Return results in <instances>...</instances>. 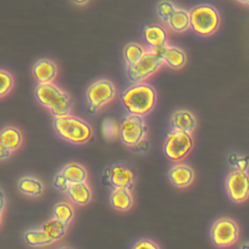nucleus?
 I'll return each mask as SVG.
<instances>
[{
	"label": "nucleus",
	"mask_w": 249,
	"mask_h": 249,
	"mask_svg": "<svg viewBox=\"0 0 249 249\" xmlns=\"http://www.w3.org/2000/svg\"><path fill=\"white\" fill-rule=\"evenodd\" d=\"M60 172L65 176L70 184L75 183H83L86 182L87 179V171L86 169L79 163L72 162L66 164Z\"/></svg>",
	"instance_id": "21"
},
{
	"label": "nucleus",
	"mask_w": 249,
	"mask_h": 249,
	"mask_svg": "<svg viewBox=\"0 0 249 249\" xmlns=\"http://www.w3.org/2000/svg\"><path fill=\"white\" fill-rule=\"evenodd\" d=\"M123 105L128 114L148 115L156 105V90L148 84L136 83L125 89L121 94Z\"/></svg>",
	"instance_id": "1"
},
{
	"label": "nucleus",
	"mask_w": 249,
	"mask_h": 249,
	"mask_svg": "<svg viewBox=\"0 0 249 249\" xmlns=\"http://www.w3.org/2000/svg\"><path fill=\"white\" fill-rule=\"evenodd\" d=\"M147 52L148 51L143 46L137 43L127 44L124 50V57L126 66L136 64L138 61H140L144 57Z\"/></svg>",
	"instance_id": "24"
},
{
	"label": "nucleus",
	"mask_w": 249,
	"mask_h": 249,
	"mask_svg": "<svg viewBox=\"0 0 249 249\" xmlns=\"http://www.w3.org/2000/svg\"><path fill=\"white\" fill-rule=\"evenodd\" d=\"M111 205L119 211H127L133 203L129 188H114L110 196Z\"/></svg>",
	"instance_id": "17"
},
{
	"label": "nucleus",
	"mask_w": 249,
	"mask_h": 249,
	"mask_svg": "<svg viewBox=\"0 0 249 249\" xmlns=\"http://www.w3.org/2000/svg\"><path fill=\"white\" fill-rule=\"evenodd\" d=\"M107 178L114 188H130L133 185L135 174L130 167L117 163L108 169Z\"/></svg>",
	"instance_id": "12"
},
{
	"label": "nucleus",
	"mask_w": 249,
	"mask_h": 249,
	"mask_svg": "<svg viewBox=\"0 0 249 249\" xmlns=\"http://www.w3.org/2000/svg\"><path fill=\"white\" fill-rule=\"evenodd\" d=\"M41 228L53 241L62 238L67 230V226L55 218H53L48 222L44 223Z\"/></svg>",
	"instance_id": "25"
},
{
	"label": "nucleus",
	"mask_w": 249,
	"mask_h": 249,
	"mask_svg": "<svg viewBox=\"0 0 249 249\" xmlns=\"http://www.w3.org/2000/svg\"><path fill=\"white\" fill-rule=\"evenodd\" d=\"M191 29L201 36L213 34L219 27L220 16L218 11L206 4L195 6L189 11Z\"/></svg>",
	"instance_id": "4"
},
{
	"label": "nucleus",
	"mask_w": 249,
	"mask_h": 249,
	"mask_svg": "<svg viewBox=\"0 0 249 249\" xmlns=\"http://www.w3.org/2000/svg\"><path fill=\"white\" fill-rule=\"evenodd\" d=\"M86 96L88 101V110L90 113H96L104 105L115 98L116 88L111 81L100 79L93 82L89 87Z\"/></svg>",
	"instance_id": "5"
},
{
	"label": "nucleus",
	"mask_w": 249,
	"mask_h": 249,
	"mask_svg": "<svg viewBox=\"0 0 249 249\" xmlns=\"http://www.w3.org/2000/svg\"><path fill=\"white\" fill-rule=\"evenodd\" d=\"M226 187L230 197L235 202H242L249 196V174L246 171L233 169L226 180Z\"/></svg>",
	"instance_id": "10"
},
{
	"label": "nucleus",
	"mask_w": 249,
	"mask_h": 249,
	"mask_svg": "<svg viewBox=\"0 0 249 249\" xmlns=\"http://www.w3.org/2000/svg\"><path fill=\"white\" fill-rule=\"evenodd\" d=\"M132 151L137 152V153H141V152H146L149 150V143L146 139L138 142L137 144H135L134 146L130 147Z\"/></svg>",
	"instance_id": "33"
},
{
	"label": "nucleus",
	"mask_w": 249,
	"mask_h": 249,
	"mask_svg": "<svg viewBox=\"0 0 249 249\" xmlns=\"http://www.w3.org/2000/svg\"><path fill=\"white\" fill-rule=\"evenodd\" d=\"M12 154V151L6 149L3 146H0V160H5L6 159H8Z\"/></svg>",
	"instance_id": "34"
},
{
	"label": "nucleus",
	"mask_w": 249,
	"mask_h": 249,
	"mask_svg": "<svg viewBox=\"0 0 249 249\" xmlns=\"http://www.w3.org/2000/svg\"><path fill=\"white\" fill-rule=\"evenodd\" d=\"M53 127L63 140L72 144H84L92 136L91 126L83 119L70 114L55 118Z\"/></svg>",
	"instance_id": "3"
},
{
	"label": "nucleus",
	"mask_w": 249,
	"mask_h": 249,
	"mask_svg": "<svg viewBox=\"0 0 249 249\" xmlns=\"http://www.w3.org/2000/svg\"><path fill=\"white\" fill-rule=\"evenodd\" d=\"M237 1H239V2H241V3H244V4H246V5H249V0H237Z\"/></svg>",
	"instance_id": "38"
},
{
	"label": "nucleus",
	"mask_w": 249,
	"mask_h": 249,
	"mask_svg": "<svg viewBox=\"0 0 249 249\" xmlns=\"http://www.w3.org/2000/svg\"><path fill=\"white\" fill-rule=\"evenodd\" d=\"M177 7L170 1H167V0H163V1H160L158 6H157V12L160 16V18L166 21L168 23L171 16L174 14V12L176 11Z\"/></svg>",
	"instance_id": "28"
},
{
	"label": "nucleus",
	"mask_w": 249,
	"mask_h": 249,
	"mask_svg": "<svg viewBox=\"0 0 249 249\" xmlns=\"http://www.w3.org/2000/svg\"><path fill=\"white\" fill-rule=\"evenodd\" d=\"M4 205H5V197H4V194L2 192V194H1V212H3Z\"/></svg>",
	"instance_id": "36"
},
{
	"label": "nucleus",
	"mask_w": 249,
	"mask_h": 249,
	"mask_svg": "<svg viewBox=\"0 0 249 249\" xmlns=\"http://www.w3.org/2000/svg\"><path fill=\"white\" fill-rule=\"evenodd\" d=\"M35 96L39 103L49 109L54 118L70 114L72 109L70 96L54 84H39L35 89Z\"/></svg>",
	"instance_id": "2"
},
{
	"label": "nucleus",
	"mask_w": 249,
	"mask_h": 249,
	"mask_svg": "<svg viewBox=\"0 0 249 249\" xmlns=\"http://www.w3.org/2000/svg\"><path fill=\"white\" fill-rule=\"evenodd\" d=\"M53 185L54 187L62 192V193H67V190L69 188V185L70 183L68 182V180L65 178V176L61 173V172H58L55 177H54V180H53Z\"/></svg>",
	"instance_id": "31"
},
{
	"label": "nucleus",
	"mask_w": 249,
	"mask_h": 249,
	"mask_svg": "<svg viewBox=\"0 0 249 249\" xmlns=\"http://www.w3.org/2000/svg\"><path fill=\"white\" fill-rule=\"evenodd\" d=\"M229 160L233 169H237L239 171H247L249 167V160L247 158H243L238 155L232 154L230 156Z\"/></svg>",
	"instance_id": "30"
},
{
	"label": "nucleus",
	"mask_w": 249,
	"mask_h": 249,
	"mask_svg": "<svg viewBox=\"0 0 249 249\" xmlns=\"http://www.w3.org/2000/svg\"><path fill=\"white\" fill-rule=\"evenodd\" d=\"M18 190L28 196H39L44 192L43 182L37 177L24 176L18 181Z\"/></svg>",
	"instance_id": "20"
},
{
	"label": "nucleus",
	"mask_w": 249,
	"mask_h": 249,
	"mask_svg": "<svg viewBox=\"0 0 249 249\" xmlns=\"http://www.w3.org/2000/svg\"><path fill=\"white\" fill-rule=\"evenodd\" d=\"M89 0H72L73 3H75L76 5H79V6H84L87 3H89Z\"/></svg>",
	"instance_id": "35"
},
{
	"label": "nucleus",
	"mask_w": 249,
	"mask_h": 249,
	"mask_svg": "<svg viewBox=\"0 0 249 249\" xmlns=\"http://www.w3.org/2000/svg\"><path fill=\"white\" fill-rule=\"evenodd\" d=\"M22 144V134L20 130L15 126H6L0 134V146L14 152Z\"/></svg>",
	"instance_id": "18"
},
{
	"label": "nucleus",
	"mask_w": 249,
	"mask_h": 249,
	"mask_svg": "<svg viewBox=\"0 0 249 249\" xmlns=\"http://www.w3.org/2000/svg\"><path fill=\"white\" fill-rule=\"evenodd\" d=\"M169 179L174 186L178 188H185L193 183L195 173L189 165L176 163L169 170Z\"/></svg>",
	"instance_id": "14"
},
{
	"label": "nucleus",
	"mask_w": 249,
	"mask_h": 249,
	"mask_svg": "<svg viewBox=\"0 0 249 249\" xmlns=\"http://www.w3.org/2000/svg\"><path fill=\"white\" fill-rule=\"evenodd\" d=\"M66 194L74 203L79 205H85L91 199V191L86 182L70 184Z\"/></svg>",
	"instance_id": "19"
},
{
	"label": "nucleus",
	"mask_w": 249,
	"mask_h": 249,
	"mask_svg": "<svg viewBox=\"0 0 249 249\" xmlns=\"http://www.w3.org/2000/svg\"><path fill=\"white\" fill-rule=\"evenodd\" d=\"M53 218L68 226L74 217V210L70 204L66 202H58L53 207Z\"/></svg>",
	"instance_id": "26"
},
{
	"label": "nucleus",
	"mask_w": 249,
	"mask_h": 249,
	"mask_svg": "<svg viewBox=\"0 0 249 249\" xmlns=\"http://www.w3.org/2000/svg\"><path fill=\"white\" fill-rule=\"evenodd\" d=\"M211 237L218 247L231 246L237 240L238 227L230 218H220L212 226Z\"/></svg>",
	"instance_id": "9"
},
{
	"label": "nucleus",
	"mask_w": 249,
	"mask_h": 249,
	"mask_svg": "<svg viewBox=\"0 0 249 249\" xmlns=\"http://www.w3.org/2000/svg\"><path fill=\"white\" fill-rule=\"evenodd\" d=\"M0 78H1V89H0V96L3 97L10 92V90L14 87V78L13 76L4 69L0 71Z\"/></svg>",
	"instance_id": "29"
},
{
	"label": "nucleus",
	"mask_w": 249,
	"mask_h": 249,
	"mask_svg": "<svg viewBox=\"0 0 249 249\" xmlns=\"http://www.w3.org/2000/svg\"><path fill=\"white\" fill-rule=\"evenodd\" d=\"M146 133L147 127L142 116L127 114L120 123V138L128 147L144 140Z\"/></svg>",
	"instance_id": "7"
},
{
	"label": "nucleus",
	"mask_w": 249,
	"mask_h": 249,
	"mask_svg": "<svg viewBox=\"0 0 249 249\" xmlns=\"http://www.w3.org/2000/svg\"><path fill=\"white\" fill-rule=\"evenodd\" d=\"M196 120L188 110L176 111L171 117V129L192 133L196 127Z\"/></svg>",
	"instance_id": "16"
},
{
	"label": "nucleus",
	"mask_w": 249,
	"mask_h": 249,
	"mask_svg": "<svg viewBox=\"0 0 249 249\" xmlns=\"http://www.w3.org/2000/svg\"><path fill=\"white\" fill-rule=\"evenodd\" d=\"M169 26L172 30L177 32H183L187 29L191 28V21H190V15L189 12L177 8L174 14L171 16L169 21Z\"/></svg>",
	"instance_id": "23"
},
{
	"label": "nucleus",
	"mask_w": 249,
	"mask_h": 249,
	"mask_svg": "<svg viewBox=\"0 0 249 249\" xmlns=\"http://www.w3.org/2000/svg\"><path fill=\"white\" fill-rule=\"evenodd\" d=\"M162 64L163 61L149 50L144 57L136 64L126 66V74L133 84L142 83L144 80L154 75Z\"/></svg>",
	"instance_id": "8"
},
{
	"label": "nucleus",
	"mask_w": 249,
	"mask_h": 249,
	"mask_svg": "<svg viewBox=\"0 0 249 249\" xmlns=\"http://www.w3.org/2000/svg\"><path fill=\"white\" fill-rule=\"evenodd\" d=\"M143 36L151 49L166 45L167 33L165 29L157 23L148 24L143 29Z\"/></svg>",
	"instance_id": "15"
},
{
	"label": "nucleus",
	"mask_w": 249,
	"mask_h": 249,
	"mask_svg": "<svg viewBox=\"0 0 249 249\" xmlns=\"http://www.w3.org/2000/svg\"><path fill=\"white\" fill-rule=\"evenodd\" d=\"M24 239L29 246L33 247L47 246L53 242V240L45 232V231L42 228L27 231L24 233Z\"/></svg>",
	"instance_id": "22"
},
{
	"label": "nucleus",
	"mask_w": 249,
	"mask_h": 249,
	"mask_svg": "<svg viewBox=\"0 0 249 249\" xmlns=\"http://www.w3.org/2000/svg\"><path fill=\"white\" fill-rule=\"evenodd\" d=\"M155 54H157L166 65L173 69H179L183 67L187 61L185 53L174 46L164 45L159 48L150 49Z\"/></svg>",
	"instance_id": "11"
},
{
	"label": "nucleus",
	"mask_w": 249,
	"mask_h": 249,
	"mask_svg": "<svg viewBox=\"0 0 249 249\" xmlns=\"http://www.w3.org/2000/svg\"><path fill=\"white\" fill-rule=\"evenodd\" d=\"M32 74L39 84H50L56 77L57 67L53 60L42 58L34 63Z\"/></svg>",
	"instance_id": "13"
},
{
	"label": "nucleus",
	"mask_w": 249,
	"mask_h": 249,
	"mask_svg": "<svg viewBox=\"0 0 249 249\" xmlns=\"http://www.w3.org/2000/svg\"><path fill=\"white\" fill-rule=\"evenodd\" d=\"M132 249H160L159 246L152 240L149 239H141L137 241Z\"/></svg>",
	"instance_id": "32"
},
{
	"label": "nucleus",
	"mask_w": 249,
	"mask_h": 249,
	"mask_svg": "<svg viewBox=\"0 0 249 249\" xmlns=\"http://www.w3.org/2000/svg\"><path fill=\"white\" fill-rule=\"evenodd\" d=\"M193 144L191 133L171 129L165 137L163 152L169 160L180 161L191 152Z\"/></svg>",
	"instance_id": "6"
},
{
	"label": "nucleus",
	"mask_w": 249,
	"mask_h": 249,
	"mask_svg": "<svg viewBox=\"0 0 249 249\" xmlns=\"http://www.w3.org/2000/svg\"><path fill=\"white\" fill-rule=\"evenodd\" d=\"M60 249H69V248H67V247H62V248H60Z\"/></svg>",
	"instance_id": "39"
},
{
	"label": "nucleus",
	"mask_w": 249,
	"mask_h": 249,
	"mask_svg": "<svg viewBox=\"0 0 249 249\" xmlns=\"http://www.w3.org/2000/svg\"><path fill=\"white\" fill-rule=\"evenodd\" d=\"M239 249H249V242H244L240 245Z\"/></svg>",
	"instance_id": "37"
},
{
	"label": "nucleus",
	"mask_w": 249,
	"mask_h": 249,
	"mask_svg": "<svg viewBox=\"0 0 249 249\" xmlns=\"http://www.w3.org/2000/svg\"><path fill=\"white\" fill-rule=\"evenodd\" d=\"M101 129L103 136L109 141H113L120 137V124L112 119H105L102 123Z\"/></svg>",
	"instance_id": "27"
}]
</instances>
